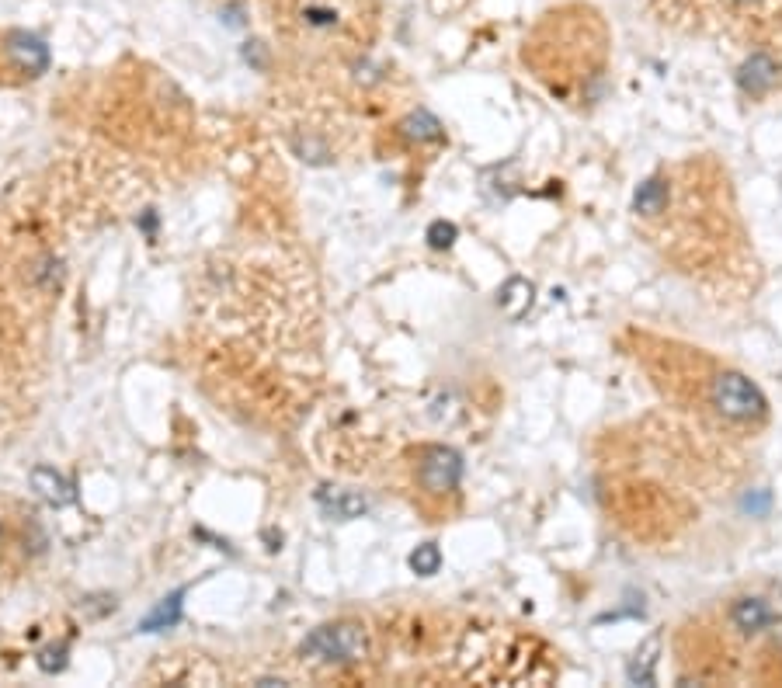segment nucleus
<instances>
[{
    "mask_svg": "<svg viewBox=\"0 0 782 688\" xmlns=\"http://www.w3.org/2000/svg\"><path fill=\"white\" fill-rule=\"evenodd\" d=\"M710 407L734 424H762L769 417V400L744 372L723 369L710 383Z\"/></svg>",
    "mask_w": 782,
    "mask_h": 688,
    "instance_id": "1",
    "label": "nucleus"
},
{
    "mask_svg": "<svg viewBox=\"0 0 782 688\" xmlns=\"http://www.w3.org/2000/svg\"><path fill=\"white\" fill-rule=\"evenodd\" d=\"M365 629L358 622H334V626L313 629L303 640V654H313L327 664H355L365 657Z\"/></svg>",
    "mask_w": 782,
    "mask_h": 688,
    "instance_id": "2",
    "label": "nucleus"
},
{
    "mask_svg": "<svg viewBox=\"0 0 782 688\" xmlns=\"http://www.w3.org/2000/svg\"><path fill=\"white\" fill-rule=\"evenodd\" d=\"M463 480V456L449 445H425L418 452V483L428 497H449Z\"/></svg>",
    "mask_w": 782,
    "mask_h": 688,
    "instance_id": "3",
    "label": "nucleus"
},
{
    "mask_svg": "<svg viewBox=\"0 0 782 688\" xmlns=\"http://www.w3.org/2000/svg\"><path fill=\"white\" fill-rule=\"evenodd\" d=\"M4 56L18 73H28V77H42L49 70V46L32 32H14L4 35Z\"/></svg>",
    "mask_w": 782,
    "mask_h": 688,
    "instance_id": "4",
    "label": "nucleus"
},
{
    "mask_svg": "<svg viewBox=\"0 0 782 688\" xmlns=\"http://www.w3.org/2000/svg\"><path fill=\"white\" fill-rule=\"evenodd\" d=\"M776 84H779V63L772 60V53H765V49L751 53L748 60L741 63V70H737V87L755 101L765 98Z\"/></svg>",
    "mask_w": 782,
    "mask_h": 688,
    "instance_id": "5",
    "label": "nucleus"
},
{
    "mask_svg": "<svg viewBox=\"0 0 782 688\" xmlns=\"http://www.w3.org/2000/svg\"><path fill=\"white\" fill-rule=\"evenodd\" d=\"M317 504L324 508V515L338 518V522H348V518H362L369 511V501L365 494L348 487H320L317 490Z\"/></svg>",
    "mask_w": 782,
    "mask_h": 688,
    "instance_id": "6",
    "label": "nucleus"
},
{
    "mask_svg": "<svg viewBox=\"0 0 782 688\" xmlns=\"http://www.w3.org/2000/svg\"><path fill=\"white\" fill-rule=\"evenodd\" d=\"M772 622H776V616H772L765 598H737V602L730 605V626H734L741 636L762 633V629H769Z\"/></svg>",
    "mask_w": 782,
    "mask_h": 688,
    "instance_id": "7",
    "label": "nucleus"
},
{
    "mask_svg": "<svg viewBox=\"0 0 782 688\" xmlns=\"http://www.w3.org/2000/svg\"><path fill=\"white\" fill-rule=\"evenodd\" d=\"M28 480H32V490L49 504V508H67L73 501V483L63 477V473H56L53 466H35Z\"/></svg>",
    "mask_w": 782,
    "mask_h": 688,
    "instance_id": "8",
    "label": "nucleus"
},
{
    "mask_svg": "<svg viewBox=\"0 0 782 688\" xmlns=\"http://www.w3.org/2000/svg\"><path fill=\"white\" fill-rule=\"evenodd\" d=\"M671 206V178L668 174H654V178H647L643 185L637 188V195H633V212H640V216H661V212H668Z\"/></svg>",
    "mask_w": 782,
    "mask_h": 688,
    "instance_id": "9",
    "label": "nucleus"
},
{
    "mask_svg": "<svg viewBox=\"0 0 782 688\" xmlns=\"http://www.w3.org/2000/svg\"><path fill=\"white\" fill-rule=\"evenodd\" d=\"M400 136L407 139V143H438V139L445 136L442 122L435 119V115L428 112V108H418V112H411L404 122H400Z\"/></svg>",
    "mask_w": 782,
    "mask_h": 688,
    "instance_id": "10",
    "label": "nucleus"
},
{
    "mask_svg": "<svg viewBox=\"0 0 782 688\" xmlns=\"http://www.w3.org/2000/svg\"><path fill=\"white\" fill-rule=\"evenodd\" d=\"M181 598H185V588H178L171 598H164V602H160L157 609H153L150 616L140 622V633H160V629L178 626V619H181Z\"/></svg>",
    "mask_w": 782,
    "mask_h": 688,
    "instance_id": "11",
    "label": "nucleus"
},
{
    "mask_svg": "<svg viewBox=\"0 0 782 688\" xmlns=\"http://www.w3.org/2000/svg\"><path fill=\"white\" fill-rule=\"evenodd\" d=\"M438 567H442V550H438L435 543H421L418 550L411 553V570L421 577H431L438 574Z\"/></svg>",
    "mask_w": 782,
    "mask_h": 688,
    "instance_id": "12",
    "label": "nucleus"
},
{
    "mask_svg": "<svg viewBox=\"0 0 782 688\" xmlns=\"http://www.w3.org/2000/svg\"><path fill=\"white\" fill-rule=\"evenodd\" d=\"M428 244L435 247V251H445V247H452V244H456V223L435 219V223L428 226Z\"/></svg>",
    "mask_w": 782,
    "mask_h": 688,
    "instance_id": "13",
    "label": "nucleus"
},
{
    "mask_svg": "<svg viewBox=\"0 0 782 688\" xmlns=\"http://www.w3.org/2000/svg\"><path fill=\"white\" fill-rule=\"evenodd\" d=\"M67 654H70L67 643H60V647H46V650H39V668L46 671V675H56V671L67 668Z\"/></svg>",
    "mask_w": 782,
    "mask_h": 688,
    "instance_id": "14",
    "label": "nucleus"
},
{
    "mask_svg": "<svg viewBox=\"0 0 782 688\" xmlns=\"http://www.w3.org/2000/svg\"><path fill=\"white\" fill-rule=\"evenodd\" d=\"M734 4H744V7H751V4H762V0H734Z\"/></svg>",
    "mask_w": 782,
    "mask_h": 688,
    "instance_id": "15",
    "label": "nucleus"
}]
</instances>
